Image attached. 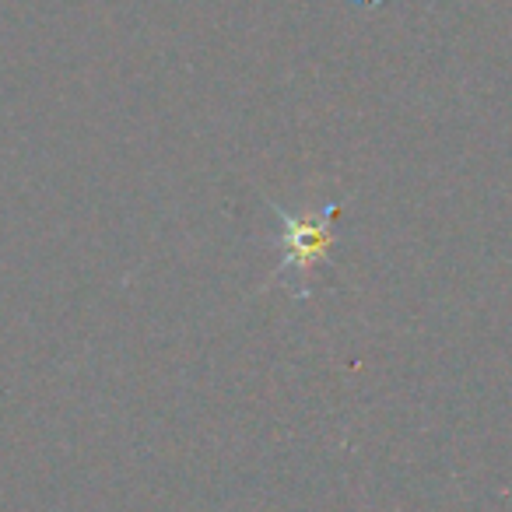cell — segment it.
<instances>
[{
  "label": "cell",
  "mask_w": 512,
  "mask_h": 512,
  "mask_svg": "<svg viewBox=\"0 0 512 512\" xmlns=\"http://www.w3.org/2000/svg\"><path fill=\"white\" fill-rule=\"evenodd\" d=\"M337 204H327L323 211L309 214H288L278 207L281 221H285V239H281V274H295V278H306L323 256L334 246V232H330V214Z\"/></svg>",
  "instance_id": "obj_1"
}]
</instances>
